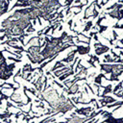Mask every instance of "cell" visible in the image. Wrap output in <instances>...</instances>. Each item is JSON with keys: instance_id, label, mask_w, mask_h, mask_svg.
I'll return each mask as SVG.
<instances>
[{"instance_id": "9", "label": "cell", "mask_w": 123, "mask_h": 123, "mask_svg": "<svg viewBox=\"0 0 123 123\" xmlns=\"http://www.w3.org/2000/svg\"><path fill=\"white\" fill-rule=\"evenodd\" d=\"M72 74H74V70L73 69H70L69 71H67V72H65V73H63L62 76H60L59 77V80L60 81H64L66 78H68L70 75H72Z\"/></svg>"}, {"instance_id": "12", "label": "cell", "mask_w": 123, "mask_h": 123, "mask_svg": "<svg viewBox=\"0 0 123 123\" xmlns=\"http://www.w3.org/2000/svg\"><path fill=\"white\" fill-rule=\"evenodd\" d=\"M107 29H108V26L100 25V26L98 27V33H99V34H102V33H103V32H105Z\"/></svg>"}, {"instance_id": "11", "label": "cell", "mask_w": 123, "mask_h": 123, "mask_svg": "<svg viewBox=\"0 0 123 123\" xmlns=\"http://www.w3.org/2000/svg\"><path fill=\"white\" fill-rule=\"evenodd\" d=\"M92 21L91 20H89V21H87L86 23V25H85V27H84V30H83V32L84 33H86V32H88L90 29H91V27H92Z\"/></svg>"}, {"instance_id": "13", "label": "cell", "mask_w": 123, "mask_h": 123, "mask_svg": "<svg viewBox=\"0 0 123 123\" xmlns=\"http://www.w3.org/2000/svg\"><path fill=\"white\" fill-rule=\"evenodd\" d=\"M36 31V29L34 28V26H33V24H31L26 30H25V32L27 33V34H30V33H33V32H35Z\"/></svg>"}, {"instance_id": "8", "label": "cell", "mask_w": 123, "mask_h": 123, "mask_svg": "<svg viewBox=\"0 0 123 123\" xmlns=\"http://www.w3.org/2000/svg\"><path fill=\"white\" fill-rule=\"evenodd\" d=\"M78 90H79V85L78 84H72L68 86L66 93L67 94H75L78 92Z\"/></svg>"}, {"instance_id": "1", "label": "cell", "mask_w": 123, "mask_h": 123, "mask_svg": "<svg viewBox=\"0 0 123 123\" xmlns=\"http://www.w3.org/2000/svg\"><path fill=\"white\" fill-rule=\"evenodd\" d=\"M94 9H95V0H94L90 5H88L87 8L86 9V11H85V15H84L83 19H88L90 16H92V13H93Z\"/></svg>"}, {"instance_id": "15", "label": "cell", "mask_w": 123, "mask_h": 123, "mask_svg": "<svg viewBox=\"0 0 123 123\" xmlns=\"http://www.w3.org/2000/svg\"><path fill=\"white\" fill-rule=\"evenodd\" d=\"M99 16V12L96 10V8L94 9V11H93V13H92V17L93 18H96V17H98Z\"/></svg>"}, {"instance_id": "17", "label": "cell", "mask_w": 123, "mask_h": 123, "mask_svg": "<svg viewBox=\"0 0 123 123\" xmlns=\"http://www.w3.org/2000/svg\"><path fill=\"white\" fill-rule=\"evenodd\" d=\"M72 19H70L68 22H67V24H68V26H69V28H70V30H72Z\"/></svg>"}, {"instance_id": "4", "label": "cell", "mask_w": 123, "mask_h": 123, "mask_svg": "<svg viewBox=\"0 0 123 123\" xmlns=\"http://www.w3.org/2000/svg\"><path fill=\"white\" fill-rule=\"evenodd\" d=\"M108 51H110V48H109L107 45L101 44L99 47L95 48V55H96V56H100V55H102V54L107 53Z\"/></svg>"}, {"instance_id": "2", "label": "cell", "mask_w": 123, "mask_h": 123, "mask_svg": "<svg viewBox=\"0 0 123 123\" xmlns=\"http://www.w3.org/2000/svg\"><path fill=\"white\" fill-rule=\"evenodd\" d=\"M99 102L101 103V107H104V106H107V105H110V104H112V103L116 102V100L113 97H111V96L106 95V96H103L99 100Z\"/></svg>"}, {"instance_id": "16", "label": "cell", "mask_w": 123, "mask_h": 123, "mask_svg": "<svg viewBox=\"0 0 123 123\" xmlns=\"http://www.w3.org/2000/svg\"><path fill=\"white\" fill-rule=\"evenodd\" d=\"M8 60H10V61H12V62H20V60H19V59H15V58H12V57H9V58H8Z\"/></svg>"}, {"instance_id": "10", "label": "cell", "mask_w": 123, "mask_h": 123, "mask_svg": "<svg viewBox=\"0 0 123 123\" xmlns=\"http://www.w3.org/2000/svg\"><path fill=\"white\" fill-rule=\"evenodd\" d=\"M110 92H111V85H108V86H106L105 87H104V90H103V93L100 95L101 97H103V96H106L108 93H110Z\"/></svg>"}, {"instance_id": "3", "label": "cell", "mask_w": 123, "mask_h": 123, "mask_svg": "<svg viewBox=\"0 0 123 123\" xmlns=\"http://www.w3.org/2000/svg\"><path fill=\"white\" fill-rule=\"evenodd\" d=\"M93 107H86V108H82V109H76L75 113H79L81 115H85V116H88L89 112H91L93 111Z\"/></svg>"}, {"instance_id": "7", "label": "cell", "mask_w": 123, "mask_h": 123, "mask_svg": "<svg viewBox=\"0 0 123 123\" xmlns=\"http://www.w3.org/2000/svg\"><path fill=\"white\" fill-rule=\"evenodd\" d=\"M9 3L6 0H0V16L8 12Z\"/></svg>"}, {"instance_id": "14", "label": "cell", "mask_w": 123, "mask_h": 123, "mask_svg": "<svg viewBox=\"0 0 123 123\" xmlns=\"http://www.w3.org/2000/svg\"><path fill=\"white\" fill-rule=\"evenodd\" d=\"M74 1H75V0H65V1H64V5H63V6H64V7H66V8H67V7H70V6H71V4H72Z\"/></svg>"}, {"instance_id": "5", "label": "cell", "mask_w": 123, "mask_h": 123, "mask_svg": "<svg viewBox=\"0 0 123 123\" xmlns=\"http://www.w3.org/2000/svg\"><path fill=\"white\" fill-rule=\"evenodd\" d=\"M76 51L80 55H86L90 51L89 46H82V45H76Z\"/></svg>"}, {"instance_id": "6", "label": "cell", "mask_w": 123, "mask_h": 123, "mask_svg": "<svg viewBox=\"0 0 123 123\" xmlns=\"http://www.w3.org/2000/svg\"><path fill=\"white\" fill-rule=\"evenodd\" d=\"M76 53H77L76 49H75V50H72L71 52H69V53H68L67 57H65L64 59H62L61 62H66V63L73 62V60H74V58H75V54H76Z\"/></svg>"}, {"instance_id": "18", "label": "cell", "mask_w": 123, "mask_h": 123, "mask_svg": "<svg viewBox=\"0 0 123 123\" xmlns=\"http://www.w3.org/2000/svg\"><path fill=\"white\" fill-rule=\"evenodd\" d=\"M119 56H122L123 57V51H120V55Z\"/></svg>"}]
</instances>
